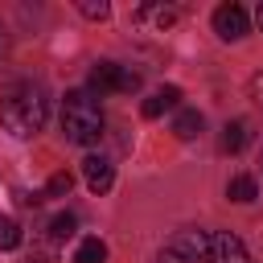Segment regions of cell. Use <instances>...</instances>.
Returning a JSON list of instances; mask_svg holds the SVG:
<instances>
[{
    "instance_id": "6da1fadb",
    "label": "cell",
    "mask_w": 263,
    "mask_h": 263,
    "mask_svg": "<svg viewBox=\"0 0 263 263\" xmlns=\"http://www.w3.org/2000/svg\"><path fill=\"white\" fill-rule=\"evenodd\" d=\"M160 263H255V259H251V251L242 247L238 234L189 226V230H177L164 242Z\"/></svg>"
},
{
    "instance_id": "7a4b0ae2",
    "label": "cell",
    "mask_w": 263,
    "mask_h": 263,
    "mask_svg": "<svg viewBox=\"0 0 263 263\" xmlns=\"http://www.w3.org/2000/svg\"><path fill=\"white\" fill-rule=\"evenodd\" d=\"M45 119H49V95L41 82H16L0 103V123L21 140L37 136L45 127Z\"/></svg>"
},
{
    "instance_id": "3957f363",
    "label": "cell",
    "mask_w": 263,
    "mask_h": 263,
    "mask_svg": "<svg viewBox=\"0 0 263 263\" xmlns=\"http://www.w3.org/2000/svg\"><path fill=\"white\" fill-rule=\"evenodd\" d=\"M62 132L78 148L99 144V136H103V107H99V99L90 90H70L62 99Z\"/></svg>"
},
{
    "instance_id": "277c9868",
    "label": "cell",
    "mask_w": 263,
    "mask_h": 263,
    "mask_svg": "<svg viewBox=\"0 0 263 263\" xmlns=\"http://www.w3.org/2000/svg\"><path fill=\"white\" fill-rule=\"evenodd\" d=\"M90 86L103 95V90H111V95H132V90H140V74L132 70V66H119V62H95L90 66Z\"/></svg>"
},
{
    "instance_id": "5b68a950",
    "label": "cell",
    "mask_w": 263,
    "mask_h": 263,
    "mask_svg": "<svg viewBox=\"0 0 263 263\" xmlns=\"http://www.w3.org/2000/svg\"><path fill=\"white\" fill-rule=\"evenodd\" d=\"M247 29H251V16H247L242 4H222V8H214V33H218L222 41H238V37H247Z\"/></svg>"
},
{
    "instance_id": "8992f818",
    "label": "cell",
    "mask_w": 263,
    "mask_h": 263,
    "mask_svg": "<svg viewBox=\"0 0 263 263\" xmlns=\"http://www.w3.org/2000/svg\"><path fill=\"white\" fill-rule=\"evenodd\" d=\"M82 177H86L90 193H107V189L115 185V168H111L103 156H86V160H82Z\"/></svg>"
},
{
    "instance_id": "52a82bcc",
    "label": "cell",
    "mask_w": 263,
    "mask_h": 263,
    "mask_svg": "<svg viewBox=\"0 0 263 263\" xmlns=\"http://www.w3.org/2000/svg\"><path fill=\"white\" fill-rule=\"evenodd\" d=\"M177 99H181L177 86H160V90H152V95L140 103V115H144V119H160L168 107H177Z\"/></svg>"
},
{
    "instance_id": "ba28073f",
    "label": "cell",
    "mask_w": 263,
    "mask_h": 263,
    "mask_svg": "<svg viewBox=\"0 0 263 263\" xmlns=\"http://www.w3.org/2000/svg\"><path fill=\"white\" fill-rule=\"evenodd\" d=\"M136 21H148L152 33H164V29H173L177 8H164V4H140V8H136Z\"/></svg>"
},
{
    "instance_id": "9c48e42d",
    "label": "cell",
    "mask_w": 263,
    "mask_h": 263,
    "mask_svg": "<svg viewBox=\"0 0 263 263\" xmlns=\"http://www.w3.org/2000/svg\"><path fill=\"white\" fill-rule=\"evenodd\" d=\"M251 144V123L247 119H230L222 127V152H242Z\"/></svg>"
},
{
    "instance_id": "30bf717a",
    "label": "cell",
    "mask_w": 263,
    "mask_h": 263,
    "mask_svg": "<svg viewBox=\"0 0 263 263\" xmlns=\"http://www.w3.org/2000/svg\"><path fill=\"white\" fill-rule=\"evenodd\" d=\"M197 132H201V111L181 107V111H177V119H173V136H177V140H193Z\"/></svg>"
},
{
    "instance_id": "8fae6325",
    "label": "cell",
    "mask_w": 263,
    "mask_h": 263,
    "mask_svg": "<svg viewBox=\"0 0 263 263\" xmlns=\"http://www.w3.org/2000/svg\"><path fill=\"white\" fill-rule=\"evenodd\" d=\"M226 197H230V201H238V205L255 201V197H259V185H255V177H247V173L230 177V185H226Z\"/></svg>"
},
{
    "instance_id": "7c38bea8",
    "label": "cell",
    "mask_w": 263,
    "mask_h": 263,
    "mask_svg": "<svg viewBox=\"0 0 263 263\" xmlns=\"http://www.w3.org/2000/svg\"><path fill=\"white\" fill-rule=\"evenodd\" d=\"M74 226H78V218H74L70 210L53 214V222H49V242H53V247H62L66 238H74Z\"/></svg>"
},
{
    "instance_id": "4fadbf2b",
    "label": "cell",
    "mask_w": 263,
    "mask_h": 263,
    "mask_svg": "<svg viewBox=\"0 0 263 263\" xmlns=\"http://www.w3.org/2000/svg\"><path fill=\"white\" fill-rule=\"evenodd\" d=\"M107 259V242L103 238H82L74 251V263H103Z\"/></svg>"
},
{
    "instance_id": "5bb4252c",
    "label": "cell",
    "mask_w": 263,
    "mask_h": 263,
    "mask_svg": "<svg viewBox=\"0 0 263 263\" xmlns=\"http://www.w3.org/2000/svg\"><path fill=\"white\" fill-rule=\"evenodd\" d=\"M21 247V226L12 218H0V251H16Z\"/></svg>"
},
{
    "instance_id": "9a60e30c",
    "label": "cell",
    "mask_w": 263,
    "mask_h": 263,
    "mask_svg": "<svg viewBox=\"0 0 263 263\" xmlns=\"http://www.w3.org/2000/svg\"><path fill=\"white\" fill-rule=\"evenodd\" d=\"M70 189H74V177L62 168V173H53V177H49V185H45V197H66Z\"/></svg>"
},
{
    "instance_id": "2e32d148",
    "label": "cell",
    "mask_w": 263,
    "mask_h": 263,
    "mask_svg": "<svg viewBox=\"0 0 263 263\" xmlns=\"http://www.w3.org/2000/svg\"><path fill=\"white\" fill-rule=\"evenodd\" d=\"M78 12L90 16V21H103V16L111 12V4H107V0H78Z\"/></svg>"
},
{
    "instance_id": "e0dca14e",
    "label": "cell",
    "mask_w": 263,
    "mask_h": 263,
    "mask_svg": "<svg viewBox=\"0 0 263 263\" xmlns=\"http://www.w3.org/2000/svg\"><path fill=\"white\" fill-rule=\"evenodd\" d=\"M251 99H255V103H259V111H263V70L251 78Z\"/></svg>"
},
{
    "instance_id": "ac0fdd59",
    "label": "cell",
    "mask_w": 263,
    "mask_h": 263,
    "mask_svg": "<svg viewBox=\"0 0 263 263\" xmlns=\"http://www.w3.org/2000/svg\"><path fill=\"white\" fill-rule=\"evenodd\" d=\"M4 53H8V33H4V25H0V62H4Z\"/></svg>"
},
{
    "instance_id": "d6986e66",
    "label": "cell",
    "mask_w": 263,
    "mask_h": 263,
    "mask_svg": "<svg viewBox=\"0 0 263 263\" xmlns=\"http://www.w3.org/2000/svg\"><path fill=\"white\" fill-rule=\"evenodd\" d=\"M255 21H259V29H263V4H259V8H255Z\"/></svg>"
}]
</instances>
